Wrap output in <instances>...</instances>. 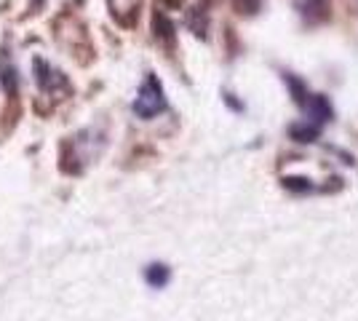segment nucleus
<instances>
[{
	"label": "nucleus",
	"mask_w": 358,
	"mask_h": 321,
	"mask_svg": "<svg viewBox=\"0 0 358 321\" xmlns=\"http://www.w3.org/2000/svg\"><path fill=\"white\" fill-rule=\"evenodd\" d=\"M110 3V11L113 16L118 19L120 24H134L136 16H139V6H142V0H107Z\"/></svg>",
	"instance_id": "obj_4"
},
{
	"label": "nucleus",
	"mask_w": 358,
	"mask_h": 321,
	"mask_svg": "<svg viewBox=\"0 0 358 321\" xmlns=\"http://www.w3.org/2000/svg\"><path fill=\"white\" fill-rule=\"evenodd\" d=\"M222 99H224V105H227V107H233L236 113H243V110H246V105H243V102H238V99H236V94L224 92V94H222Z\"/></svg>",
	"instance_id": "obj_13"
},
{
	"label": "nucleus",
	"mask_w": 358,
	"mask_h": 321,
	"mask_svg": "<svg viewBox=\"0 0 358 321\" xmlns=\"http://www.w3.org/2000/svg\"><path fill=\"white\" fill-rule=\"evenodd\" d=\"M281 183H284V187L292 190V193H313L315 190L313 180H308V177H284Z\"/></svg>",
	"instance_id": "obj_9"
},
{
	"label": "nucleus",
	"mask_w": 358,
	"mask_h": 321,
	"mask_svg": "<svg viewBox=\"0 0 358 321\" xmlns=\"http://www.w3.org/2000/svg\"><path fill=\"white\" fill-rule=\"evenodd\" d=\"M302 110L310 115V118H305V121L313 123V126H318V129L334 118V107H331V102H329L324 94H310Z\"/></svg>",
	"instance_id": "obj_2"
},
{
	"label": "nucleus",
	"mask_w": 358,
	"mask_h": 321,
	"mask_svg": "<svg viewBox=\"0 0 358 321\" xmlns=\"http://www.w3.org/2000/svg\"><path fill=\"white\" fill-rule=\"evenodd\" d=\"M166 107H169V102H166L161 80L152 76V73H148V78L142 80V86H139V92H136V99H134V105H131V110H134L139 118L150 121V118L166 113Z\"/></svg>",
	"instance_id": "obj_1"
},
{
	"label": "nucleus",
	"mask_w": 358,
	"mask_h": 321,
	"mask_svg": "<svg viewBox=\"0 0 358 321\" xmlns=\"http://www.w3.org/2000/svg\"><path fill=\"white\" fill-rule=\"evenodd\" d=\"M318 134H321V129L313 126V123H308V121L292 126V139H294V142H315Z\"/></svg>",
	"instance_id": "obj_8"
},
{
	"label": "nucleus",
	"mask_w": 358,
	"mask_h": 321,
	"mask_svg": "<svg viewBox=\"0 0 358 321\" xmlns=\"http://www.w3.org/2000/svg\"><path fill=\"white\" fill-rule=\"evenodd\" d=\"M145 281L152 290H164L166 284L171 281V268L166 262H150L148 268H145Z\"/></svg>",
	"instance_id": "obj_5"
},
{
	"label": "nucleus",
	"mask_w": 358,
	"mask_h": 321,
	"mask_svg": "<svg viewBox=\"0 0 358 321\" xmlns=\"http://www.w3.org/2000/svg\"><path fill=\"white\" fill-rule=\"evenodd\" d=\"M233 6H236V11H238V14L254 16L257 11H259L262 0H233Z\"/></svg>",
	"instance_id": "obj_11"
},
{
	"label": "nucleus",
	"mask_w": 358,
	"mask_h": 321,
	"mask_svg": "<svg viewBox=\"0 0 358 321\" xmlns=\"http://www.w3.org/2000/svg\"><path fill=\"white\" fill-rule=\"evenodd\" d=\"M155 38L174 41V24H171V22H169L164 14H155Z\"/></svg>",
	"instance_id": "obj_10"
},
{
	"label": "nucleus",
	"mask_w": 358,
	"mask_h": 321,
	"mask_svg": "<svg viewBox=\"0 0 358 321\" xmlns=\"http://www.w3.org/2000/svg\"><path fill=\"white\" fill-rule=\"evenodd\" d=\"M0 80H3V86H6L8 94L16 92V67L8 51H3V57H0Z\"/></svg>",
	"instance_id": "obj_6"
},
{
	"label": "nucleus",
	"mask_w": 358,
	"mask_h": 321,
	"mask_svg": "<svg viewBox=\"0 0 358 321\" xmlns=\"http://www.w3.org/2000/svg\"><path fill=\"white\" fill-rule=\"evenodd\" d=\"M327 11H329L327 0H308V6H305V16L318 14L321 19H324V16H327Z\"/></svg>",
	"instance_id": "obj_12"
},
{
	"label": "nucleus",
	"mask_w": 358,
	"mask_h": 321,
	"mask_svg": "<svg viewBox=\"0 0 358 321\" xmlns=\"http://www.w3.org/2000/svg\"><path fill=\"white\" fill-rule=\"evenodd\" d=\"M284 83L289 86V92H292V99L297 102L299 107H305V102H308V97H310V92H308V86L299 80V78H294L292 73H284Z\"/></svg>",
	"instance_id": "obj_7"
},
{
	"label": "nucleus",
	"mask_w": 358,
	"mask_h": 321,
	"mask_svg": "<svg viewBox=\"0 0 358 321\" xmlns=\"http://www.w3.org/2000/svg\"><path fill=\"white\" fill-rule=\"evenodd\" d=\"M35 76H38V86L45 89V92H54L57 86H59V89L64 86V76L57 73V70L43 59H35Z\"/></svg>",
	"instance_id": "obj_3"
}]
</instances>
